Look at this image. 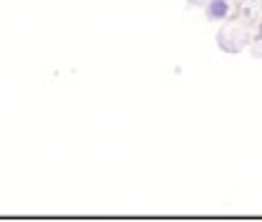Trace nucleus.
<instances>
[{
  "label": "nucleus",
  "instance_id": "f257e3e1",
  "mask_svg": "<svg viewBox=\"0 0 262 222\" xmlns=\"http://www.w3.org/2000/svg\"><path fill=\"white\" fill-rule=\"evenodd\" d=\"M227 13H229L227 0H212V3L207 5V15H209V18H217V21H220V18H225Z\"/></svg>",
  "mask_w": 262,
  "mask_h": 222
}]
</instances>
